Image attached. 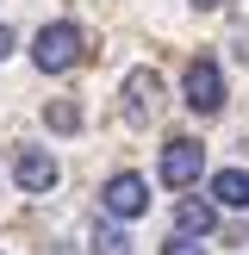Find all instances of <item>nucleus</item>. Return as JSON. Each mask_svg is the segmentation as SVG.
Listing matches in <instances>:
<instances>
[{
    "label": "nucleus",
    "instance_id": "obj_8",
    "mask_svg": "<svg viewBox=\"0 0 249 255\" xmlns=\"http://www.w3.org/2000/svg\"><path fill=\"white\" fill-rule=\"evenodd\" d=\"M212 199L231 212H249V168H218L212 174Z\"/></svg>",
    "mask_w": 249,
    "mask_h": 255
},
{
    "label": "nucleus",
    "instance_id": "obj_3",
    "mask_svg": "<svg viewBox=\"0 0 249 255\" xmlns=\"http://www.w3.org/2000/svg\"><path fill=\"white\" fill-rule=\"evenodd\" d=\"M187 106H193L199 119H212V112L224 106V75H218V62H212V56L187 62Z\"/></svg>",
    "mask_w": 249,
    "mask_h": 255
},
{
    "label": "nucleus",
    "instance_id": "obj_12",
    "mask_svg": "<svg viewBox=\"0 0 249 255\" xmlns=\"http://www.w3.org/2000/svg\"><path fill=\"white\" fill-rule=\"evenodd\" d=\"M162 255H206V249H199V243H193V237H181V231H174V237H168V243H162Z\"/></svg>",
    "mask_w": 249,
    "mask_h": 255
},
{
    "label": "nucleus",
    "instance_id": "obj_11",
    "mask_svg": "<svg viewBox=\"0 0 249 255\" xmlns=\"http://www.w3.org/2000/svg\"><path fill=\"white\" fill-rule=\"evenodd\" d=\"M237 56L249 62V0H243V6H237Z\"/></svg>",
    "mask_w": 249,
    "mask_h": 255
},
{
    "label": "nucleus",
    "instance_id": "obj_6",
    "mask_svg": "<svg viewBox=\"0 0 249 255\" xmlns=\"http://www.w3.org/2000/svg\"><path fill=\"white\" fill-rule=\"evenodd\" d=\"M199 168H206V149H199L193 137H174V143L162 149V181L168 187H193Z\"/></svg>",
    "mask_w": 249,
    "mask_h": 255
},
{
    "label": "nucleus",
    "instance_id": "obj_4",
    "mask_svg": "<svg viewBox=\"0 0 249 255\" xmlns=\"http://www.w3.org/2000/svg\"><path fill=\"white\" fill-rule=\"evenodd\" d=\"M156 112H162V75L156 69H131V75H124V119L149 125Z\"/></svg>",
    "mask_w": 249,
    "mask_h": 255
},
{
    "label": "nucleus",
    "instance_id": "obj_14",
    "mask_svg": "<svg viewBox=\"0 0 249 255\" xmlns=\"http://www.w3.org/2000/svg\"><path fill=\"white\" fill-rule=\"evenodd\" d=\"M193 6H199V12H212V6H224V0H193Z\"/></svg>",
    "mask_w": 249,
    "mask_h": 255
},
{
    "label": "nucleus",
    "instance_id": "obj_9",
    "mask_svg": "<svg viewBox=\"0 0 249 255\" xmlns=\"http://www.w3.org/2000/svg\"><path fill=\"white\" fill-rule=\"evenodd\" d=\"M44 125H50V131H62V137L81 131V106H75V100H50V106H44Z\"/></svg>",
    "mask_w": 249,
    "mask_h": 255
},
{
    "label": "nucleus",
    "instance_id": "obj_1",
    "mask_svg": "<svg viewBox=\"0 0 249 255\" xmlns=\"http://www.w3.org/2000/svg\"><path fill=\"white\" fill-rule=\"evenodd\" d=\"M37 69L44 75H62V69H75V62L87 56V37H81V25H69V19H56V25H44L37 31Z\"/></svg>",
    "mask_w": 249,
    "mask_h": 255
},
{
    "label": "nucleus",
    "instance_id": "obj_10",
    "mask_svg": "<svg viewBox=\"0 0 249 255\" xmlns=\"http://www.w3.org/2000/svg\"><path fill=\"white\" fill-rule=\"evenodd\" d=\"M94 255H131V237L112 231V224H100V231H94Z\"/></svg>",
    "mask_w": 249,
    "mask_h": 255
},
{
    "label": "nucleus",
    "instance_id": "obj_13",
    "mask_svg": "<svg viewBox=\"0 0 249 255\" xmlns=\"http://www.w3.org/2000/svg\"><path fill=\"white\" fill-rule=\"evenodd\" d=\"M6 56H12V31L0 25V62H6Z\"/></svg>",
    "mask_w": 249,
    "mask_h": 255
},
{
    "label": "nucleus",
    "instance_id": "obj_7",
    "mask_svg": "<svg viewBox=\"0 0 249 255\" xmlns=\"http://www.w3.org/2000/svg\"><path fill=\"white\" fill-rule=\"evenodd\" d=\"M174 224H181V237H212L218 231V206H212V199H181V212H174Z\"/></svg>",
    "mask_w": 249,
    "mask_h": 255
},
{
    "label": "nucleus",
    "instance_id": "obj_5",
    "mask_svg": "<svg viewBox=\"0 0 249 255\" xmlns=\"http://www.w3.org/2000/svg\"><path fill=\"white\" fill-rule=\"evenodd\" d=\"M56 156H50V149H31V143H19L12 149V181L25 187V193H50V187H56Z\"/></svg>",
    "mask_w": 249,
    "mask_h": 255
},
{
    "label": "nucleus",
    "instance_id": "obj_2",
    "mask_svg": "<svg viewBox=\"0 0 249 255\" xmlns=\"http://www.w3.org/2000/svg\"><path fill=\"white\" fill-rule=\"evenodd\" d=\"M100 206H106L112 218H143L149 212V181L143 174H112V181L100 187Z\"/></svg>",
    "mask_w": 249,
    "mask_h": 255
}]
</instances>
